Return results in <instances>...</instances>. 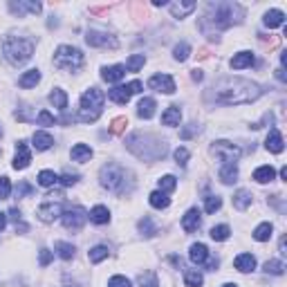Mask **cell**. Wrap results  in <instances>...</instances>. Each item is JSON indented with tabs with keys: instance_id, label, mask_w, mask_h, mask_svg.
<instances>
[{
	"instance_id": "37",
	"label": "cell",
	"mask_w": 287,
	"mask_h": 287,
	"mask_svg": "<svg viewBox=\"0 0 287 287\" xmlns=\"http://www.w3.org/2000/svg\"><path fill=\"white\" fill-rule=\"evenodd\" d=\"M56 182H58V175L54 173V170H40V173H38V184H40V186L47 188V186H54Z\"/></svg>"
},
{
	"instance_id": "50",
	"label": "cell",
	"mask_w": 287,
	"mask_h": 287,
	"mask_svg": "<svg viewBox=\"0 0 287 287\" xmlns=\"http://www.w3.org/2000/svg\"><path fill=\"white\" fill-rule=\"evenodd\" d=\"M108 287H130V281L126 276H112Z\"/></svg>"
},
{
	"instance_id": "55",
	"label": "cell",
	"mask_w": 287,
	"mask_h": 287,
	"mask_svg": "<svg viewBox=\"0 0 287 287\" xmlns=\"http://www.w3.org/2000/svg\"><path fill=\"white\" fill-rule=\"evenodd\" d=\"M9 218H11L13 222L18 224V220H20V211H18V209H11V211H9Z\"/></svg>"
},
{
	"instance_id": "13",
	"label": "cell",
	"mask_w": 287,
	"mask_h": 287,
	"mask_svg": "<svg viewBox=\"0 0 287 287\" xmlns=\"http://www.w3.org/2000/svg\"><path fill=\"white\" fill-rule=\"evenodd\" d=\"M29 161H31V152H29V148H27V144L18 142L16 144V157H13V168L22 170L29 166Z\"/></svg>"
},
{
	"instance_id": "28",
	"label": "cell",
	"mask_w": 287,
	"mask_h": 287,
	"mask_svg": "<svg viewBox=\"0 0 287 287\" xmlns=\"http://www.w3.org/2000/svg\"><path fill=\"white\" fill-rule=\"evenodd\" d=\"M195 7H197L195 2H173V4H170V13H173L175 18H184L186 13H191Z\"/></svg>"
},
{
	"instance_id": "9",
	"label": "cell",
	"mask_w": 287,
	"mask_h": 287,
	"mask_svg": "<svg viewBox=\"0 0 287 287\" xmlns=\"http://www.w3.org/2000/svg\"><path fill=\"white\" fill-rule=\"evenodd\" d=\"M61 218H63V227L65 229H70V231H79V229L85 224V220H88V213H85V209H81V206H74V209L65 211Z\"/></svg>"
},
{
	"instance_id": "40",
	"label": "cell",
	"mask_w": 287,
	"mask_h": 287,
	"mask_svg": "<svg viewBox=\"0 0 287 287\" xmlns=\"http://www.w3.org/2000/svg\"><path fill=\"white\" fill-rule=\"evenodd\" d=\"M108 254H110V251H108V247H103V245H97L94 247V249H90V263H101V260H106L108 258Z\"/></svg>"
},
{
	"instance_id": "43",
	"label": "cell",
	"mask_w": 287,
	"mask_h": 287,
	"mask_svg": "<svg viewBox=\"0 0 287 287\" xmlns=\"http://www.w3.org/2000/svg\"><path fill=\"white\" fill-rule=\"evenodd\" d=\"M222 206V200H220L218 195H209L204 200V209H206V213H215V211Z\"/></svg>"
},
{
	"instance_id": "3",
	"label": "cell",
	"mask_w": 287,
	"mask_h": 287,
	"mask_svg": "<svg viewBox=\"0 0 287 287\" xmlns=\"http://www.w3.org/2000/svg\"><path fill=\"white\" fill-rule=\"evenodd\" d=\"M2 54L7 56L9 63L22 65V63H27L31 58V54H34V43L27 38L9 36V38H4V43H2Z\"/></svg>"
},
{
	"instance_id": "4",
	"label": "cell",
	"mask_w": 287,
	"mask_h": 287,
	"mask_svg": "<svg viewBox=\"0 0 287 287\" xmlns=\"http://www.w3.org/2000/svg\"><path fill=\"white\" fill-rule=\"evenodd\" d=\"M130 175L126 168L117 164H108L101 168V184L108 188V191L117 193V195H124L126 191H130Z\"/></svg>"
},
{
	"instance_id": "12",
	"label": "cell",
	"mask_w": 287,
	"mask_h": 287,
	"mask_svg": "<svg viewBox=\"0 0 287 287\" xmlns=\"http://www.w3.org/2000/svg\"><path fill=\"white\" fill-rule=\"evenodd\" d=\"M36 215H38L43 222H54L56 218L63 215V211H61V204H58V202H45V204L38 206Z\"/></svg>"
},
{
	"instance_id": "29",
	"label": "cell",
	"mask_w": 287,
	"mask_h": 287,
	"mask_svg": "<svg viewBox=\"0 0 287 287\" xmlns=\"http://www.w3.org/2000/svg\"><path fill=\"white\" fill-rule=\"evenodd\" d=\"M220 179H222L224 184H233L238 179V168L236 164H222V168H220Z\"/></svg>"
},
{
	"instance_id": "39",
	"label": "cell",
	"mask_w": 287,
	"mask_h": 287,
	"mask_svg": "<svg viewBox=\"0 0 287 287\" xmlns=\"http://www.w3.org/2000/svg\"><path fill=\"white\" fill-rule=\"evenodd\" d=\"M213 240H218V242H222V240H227L229 236H231V229L227 227V224H218V227H213L211 229V233H209Z\"/></svg>"
},
{
	"instance_id": "5",
	"label": "cell",
	"mask_w": 287,
	"mask_h": 287,
	"mask_svg": "<svg viewBox=\"0 0 287 287\" xmlns=\"http://www.w3.org/2000/svg\"><path fill=\"white\" fill-rule=\"evenodd\" d=\"M103 101H106V94L99 88H90L88 92L81 97V115L79 119L90 124V121H97L99 115L103 110Z\"/></svg>"
},
{
	"instance_id": "34",
	"label": "cell",
	"mask_w": 287,
	"mask_h": 287,
	"mask_svg": "<svg viewBox=\"0 0 287 287\" xmlns=\"http://www.w3.org/2000/svg\"><path fill=\"white\" fill-rule=\"evenodd\" d=\"M272 231H274V227L269 222L258 224V227H256V231H254V240H258V242L269 240V238H272Z\"/></svg>"
},
{
	"instance_id": "51",
	"label": "cell",
	"mask_w": 287,
	"mask_h": 287,
	"mask_svg": "<svg viewBox=\"0 0 287 287\" xmlns=\"http://www.w3.org/2000/svg\"><path fill=\"white\" fill-rule=\"evenodd\" d=\"M126 126H128V119H126V117H119V119L112 121V133H121Z\"/></svg>"
},
{
	"instance_id": "49",
	"label": "cell",
	"mask_w": 287,
	"mask_h": 287,
	"mask_svg": "<svg viewBox=\"0 0 287 287\" xmlns=\"http://www.w3.org/2000/svg\"><path fill=\"white\" fill-rule=\"evenodd\" d=\"M36 121H38V126H54V117L49 115L47 110H40L38 117H36Z\"/></svg>"
},
{
	"instance_id": "52",
	"label": "cell",
	"mask_w": 287,
	"mask_h": 287,
	"mask_svg": "<svg viewBox=\"0 0 287 287\" xmlns=\"http://www.w3.org/2000/svg\"><path fill=\"white\" fill-rule=\"evenodd\" d=\"M186 159H188V150L186 148H177V150H175V161H177V164H186Z\"/></svg>"
},
{
	"instance_id": "35",
	"label": "cell",
	"mask_w": 287,
	"mask_h": 287,
	"mask_svg": "<svg viewBox=\"0 0 287 287\" xmlns=\"http://www.w3.org/2000/svg\"><path fill=\"white\" fill-rule=\"evenodd\" d=\"M49 101L54 103V108L65 110L67 108V94L63 92V90H52V92H49Z\"/></svg>"
},
{
	"instance_id": "11",
	"label": "cell",
	"mask_w": 287,
	"mask_h": 287,
	"mask_svg": "<svg viewBox=\"0 0 287 287\" xmlns=\"http://www.w3.org/2000/svg\"><path fill=\"white\" fill-rule=\"evenodd\" d=\"M85 43L92 45V47H117V40L112 36L103 34V31H88L85 34Z\"/></svg>"
},
{
	"instance_id": "17",
	"label": "cell",
	"mask_w": 287,
	"mask_h": 287,
	"mask_svg": "<svg viewBox=\"0 0 287 287\" xmlns=\"http://www.w3.org/2000/svg\"><path fill=\"white\" fill-rule=\"evenodd\" d=\"M124 74H126L124 65H110V67H103L101 70V79L108 81V83H117V81H121Z\"/></svg>"
},
{
	"instance_id": "18",
	"label": "cell",
	"mask_w": 287,
	"mask_h": 287,
	"mask_svg": "<svg viewBox=\"0 0 287 287\" xmlns=\"http://www.w3.org/2000/svg\"><path fill=\"white\" fill-rule=\"evenodd\" d=\"M233 265H236L238 272L247 274V272H254L256 269V258L251 254H240L236 260H233Z\"/></svg>"
},
{
	"instance_id": "19",
	"label": "cell",
	"mask_w": 287,
	"mask_h": 287,
	"mask_svg": "<svg viewBox=\"0 0 287 287\" xmlns=\"http://www.w3.org/2000/svg\"><path fill=\"white\" fill-rule=\"evenodd\" d=\"M155 108H157L155 99L146 97V99H142V101H139V106H137V115L142 117V119H150V117L155 115Z\"/></svg>"
},
{
	"instance_id": "27",
	"label": "cell",
	"mask_w": 287,
	"mask_h": 287,
	"mask_svg": "<svg viewBox=\"0 0 287 287\" xmlns=\"http://www.w3.org/2000/svg\"><path fill=\"white\" fill-rule=\"evenodd\" d=\"M9 9H11L13 13H18V16H20L22 11L38 13L40 11V4L38 2H9Z\"/></svg>"
},
{
	"instance_id": "21",
	"label": "cell",
	"mask_w": 287,
	"mask_h": 287,
	"mask_svg": "<svg viewBox=\"0 0 287 287\" xmlns=\"http://www.w3.org/2000/svg\"><path fill=\"white\" fill-rule=\"evenodd\" d=\"M54 144L52 135L49 133H43V130H38V133H34V148L36 150H49Z\"/></svg>"
},
{
	"instance_id": "59",
	"label": "cell",
	"mask_w": 287,
	"mask_h": 287,
	"mask_svg": "<svg viewBox=\"0 0 287 287\" xmlns=\"http://www.w3.org/2000/svg\"><path fill=\"white\" fill-rule=\"evenodd\" d=\"M281 177H283V179H287V168H285V166L281 168Z\"/></svg>"
},
{
	"instance_id": "24",
	"label": "cell",
	"mask_w": 287,
	"mask_h": 287,
	"mask_svg": "<svg viewBox=\"0 0 287 287\" xmlns=\"http://www.w3.org/2000/svg\"><path fill=\"white\" fill-rule=\"evenodd\" d=\"M274 177H276V170H274L272 166H260V168L254 170V179L258 184H267V182H272Z\"/></svg>"
},
{
	"instance_id": "36",
	"label": "cell",
	"mask_w": 287,
	"mask_h": 287,
	"mask_svg": "<svg viewBox=\"0 0 287 287\" xmlns=\"http://www.w3.org/2000/svg\"><path fill=\"white\" fill-rule=\"evenodd\" d=\"M54 249L58 251V256H61L63 260H72V258H74V247H72L70 242H63V240H58L56 245H54Z\"/></svg>"
},
{
	"instance_id": "46",
	"label": "cell",
	"mask_w": 287,
	"mask_h": 287,
	"mask_svg": "<svg viewBox=\"0 0 287 287\" xmlns=\"http://www.w3.org/2000/svg\"><path fill=\"white\" fill-rule=\"evenodd\" d=\"M173 54H175V58L182 63V61H186V58H188V54H191V47H188L186 43H179V45H175Z\"/></svg>"
},
{
	"instance_id": "14",
	"label": "cell",
	"mask_w": 287,
	"mask_h": 287,
	"mask_svg": "<svg viewBox=\"0 0 287 287\" xmlns=\"http://www.w3.org/2000/svg\"><path fill=\"white\" fill-rule=\"evenodd\" d=\"M188 258H191V263H195V265L209 263V249H206V245H202V242H195V245H191Z\"/></svg>"
},
{
	"instance_id": "47",
	"label": "cell",
	"mask_w": 287,
	"mask_h": 287,
	"mask_svg": "<svg viewBox=\"0 0 287 287\" xmlns=\"http://www.w3.org/2000/svg\"><path fill=\"white\" fill-rule=\"evenodd\" d=\"M58 182H61L63 186H74V184L79 182V175L76 173H63L61 177H58Z\"/></svg>"
},
{
	"instance_id": "56",
	"label": "cell",
	"mask_w": 287,
	"mask_h": 287,
	"mask_svg": "<svg viewBox=\"0 0 287 287\" xmlns=\"http://www.w3.org/2000/svg\"><path fill=\"white\" fill-rule=\"evenodd\" d=\"M191 76H193V81H202V72L200 70H193Z\"/></svg>"
},
{
	"instance_id": "7",
	"label": "cell",
	"mask_w": 287,
	"mask_h": 287,
	"mask_svg": "<svg viewBox=\"0 0 287 287\" xmlns=\"http://www.w3.org/2000/svg\"><path fill=\"white\" fill-rule=\"evenodd\" d=\"M137 92H142V83L133 81V83H128V85H117V88H112L110 92H108V99L119 103V106H126V103L130 101V97Z\"/></svg>"
},
{
	"instance_id": "38",
	"label": "cell",
	"mask_w": 287,
	"mask_h": 287,
	"mask_svg": "<svg viewBox=\"0 0 287 287\" xmlns=\"http://www.w3.org/2000/svg\"><path fill=\"white\" fill-rule=\"evenodd\" d=\"M144 63H146V58H144V54H133V56L128 58V63H126V70L128 72H139L144 67Z\"/></svg>"
},
{
	"instance_id": "31",
	"label": "cell",
	"mask_w": 287,
	"mask_h": 287,
	"mask_svg": "<svg viewBox=\"0 0 287 287\" xmlns=\"http://www.w3.org/2000/svg\"><path fill=\"white\" fill-rule=\"evenodd\" d=\"M148 200H150V206H155V209H166L170 204V197L161 191H152Z\"/></svg>"
},
{
	"instance_id": "20",
	"label": "cell",
	"mask_w": 287,
	"mask_h": 287,
	"mask_svg": "<svg viewBox=\"0 0 287 287\" xmlns=\"http://www.w3.org/2000/svg\"><path fill=\"white\" fill-rule=\"evenodd\" d=\"M251 65H254V54L251 52H240L231 58L233 70H242V67H251Z\"/></svg>"
},
{
	"instance_id": "16",
	"label": "cell",
	"mask_w": 287,
	"mask_h": 287,
	"mask_svg": "<svg viewBox=\"0 0 287 287\" xmlns=\"http://www.w3.org/2000/svg\"><path fill=\"white\" fill-rule=\"evenodd\" d=\"M265 146H267V150H269V152H276V155H278V152H283V148H285V142H283V135L278 133L276 128L269 130Z\"/></svg>"
},
{
	"instance_id": "8",
	"label": "cell",
	"mask_w": 287,
	"mask_h": 287,
	"mask_svg": "<svg viewBox=\"0 0 287 287\" xmlns=\"http://www.w3.org/2000/svg\"><path fill=\"white\" fill-rule=\"evenodd\" d=\"M211 150H213V155L218 157L222 164H233V161L240 157V148L231 142H215Z\"/></svg>"
},
{
	"instance_id": "45",
	"label": "cell",
	"mask_w": 287,
	"mask_h": 287,
	"mask_svg": "<svg viewBox=\"0 0 287 287\" xmlns=\"http://www.w3.org/2000/svg\"><path fill=\"white\" fill-rule=\"evenodd\" d=\"M139 231H142L144 236H155L157 227L150 222V218H144V220H139Z\"/></svg>"
},
{
	"instance_id": "41",
	"label": "cell",
	"mask_w": 287,
	"mask_h": 287,
	"mask_svg": "<svg viewBox=\"0 0 287 287\" xmlns=\"http://www.w3.org/2000/svg\"><path fill=\"white\" fill-rule=\"evenodd\" d=\"M265 272L274 274V276H281V274L285 272V265H283L281 260H267V263H265Z\"/></svg>"
},
{
	"instance_id": "32",
	"label": "cell",
	"mask_w": 287,
	"mask_h": 287,
	"mask_svg": "<svg viewBox=\"0 0 287 287\" xmlns=\"http://www.w3.org/2000/svg\"><path fill=\"white\" fill-rule=\"evenodd\" d=\"M184 283H186V287H200L204 283V278H202V274L197 269H186L184 272Z\"/></svg>"
},
{
	"instance_id": "42",
	"label": "cell",
	"mask_w": 287,
	"mask_h": 287,
	"mask_svg": "<svg viewBox=\"0 0 287 287\" xmlns=\"http://www.w3.org/2000/svg\"><path fill=\"white\" fill-rule=\"evenodd\" d=\"M175 186H177V179H175L173 175H164V177L159 179V191H161V193H168V191H173Z\"/></svg>"
},
{
	"instance_id": "53",
	"label": "cell",
	"mask_w": 287,
	"mask_h": 287,
	"mask_svg": "<svg viewBox=\"0 0 287 287\" xmlns=\"http://www.w3.org/2000/svg\"><path fill=\"white\" fill-rule=\"evenodd\" d=\"M38 260H40V265H43V267H45V265H49V263H52V251H49V249H40Z\"/></svg>"
},
{
	"instance_id": "58",
	"label": "cell",
	"mask_w": 287,
	"mask_h": 287,
	"mask_svg": "<svg viewBox=\"0 0 287 287\" xmlns=\"http://www.w3.org/2000/svg\"><path fill=\"white\" fill-rule=\"evenodd\" d=\"M276 76H278L281 81H285V72H283V67H278V70H276Z\"/></svg>"
},
{
	"instance_id": "33",
	"label": "cell",
	"mask_w": 287,
	"mask_h": 287,
	"mask_svg": "<svg viewBox=\"0 0 287 287\" xmlns=\"http://www.w3.org/2000/svg\"><path fill=\"white\" fill-rule=\"evenodd\" d=\"M249 204H251V193L249 191H238L236 195H233V206H236L238 211H245Z\"/></svg>"
},
{
	"instance_id": "54",
	"label": "cell",
	"mask_w": 287,
	"mask_h": 287,
	"mask_svg": "<svg viewBox=\"0 0 287 287\" xmlns=\"http://www.w3.org/2000/svg\"><path fill=\"white\" fill-rule=\"evenodd\" d=\"M31 191H34V188L29 186V184L27 182H20V186H18V197H22V195H31Z\"/></svg>"
},
{
	"instance_id": "57",
	"label": "cell",
	"mask_w": 287,
	"mask_h": 287,
	"mask_svg": "<svg viewBox=\"0 0 287 287\" xmlns=\"http://www.w3.org/2000/svg\"><path fill=\"white\" fill-rule=\"evenodd\" d=\"M4 224H7V215H4V213H0V231H2V229H4Z\"/></svg>"
},
{
	"instance_id": "61",
	"label": "cell",
	"mask_w": 287,
	"mask_h": 287,
	"mask_svg": "<svg viewBox=\"0 0 287 287\" xmlns=\"http://www.w3.org/2000/svg\"><path fill=\"white\" fill-rule=\"evenodd\" d=\"M224 287H238V285H231V283H229V285H224Z\"/></svg>"
},
{
	"instance_id": "22",
	"label": "cell",
	"mask_w": 287,
	"mask_h": 287,
	"mask_svg": "<svg viewBox=\"0 0 287 287\" xmlns=\"http://www.w3.org/2000/svg\"><path fill=\"white\" fill-rule=\"evenodd\" d=\"M179 119H182L179 106H170L168 110L161 115V124H164V126H179Z\"/></svg>"
},
{
	"instance_id": "60",
	"label": "cell",
	"mask_w": 287,
	"mask_h": 287,
	"mask_svg": "<svg viewBox=\"0 0 287 287\" xmlns=\"http://www.w3.org/2000/svg\"><path fill=\"white\" fill-rule=\"evenodd\" d=\"M63 287H76V285H70V283H65V285H63Z\"/></svg>"
},
{
	"instance_id": "10",
	"label": "cell",
	"mask_w": 287,
	"mask_h": 287,
	"mask_svg": "<svg viewBox=\"0 0 287 287\" xmlns=\"http://www.w3.org/2000/svg\"><path fill=\"white\" fill-rule=\"evenodd\" d=\"M148 85L157 92H164V94H173L175 92V81L170 74H155L148 79Z\"/></svg>"
},
{
	"instance_id": "23",
	"label": "cell",
	"mask_w": 287,
	"mask_h": 287,
	"mask_svg": "<svg viewBox=\"0 0 287 287\" xmlns=\"http://www.w3.org/2000/svg\"><path fill=\"white\" fill-rule=\"evenodd\" d=\"M283 22H285V13H283L281 9H272V11L265 13V25H267L269 29H274V27H281Z\"/></svg>"
},
{
	"instance_id": "30",
	"label": "cell",
	"mask_w": 287,
	"mask_h": 287,
	"mask_svg": "<svg viewBox=\"0 0 287 287\" xmlns=\"http://www.w3.org/2000/svg\"><path fill=\"white\" fill-rule=\"evenodd\" d=\"M38 81H40V72L38 70H29V72H25V74L18 79V85H20V88H34Z\"/></svg>"
},
{
	"instance_id": "44",
	"label": "cell",
	"mask_w": 287,
	"mask_h": 287,
	"mask_svg": "<svg viewBox=\"0 0 287 287\" xmlns=\"http://www.w3.org/2000/svg\"><path fill=\"white\" fill-rule=\"evenodd\" d=\"M139 285L142 287H159V283H157V276L152 272H146L139 276Z\"/></svg>"
},
{
	"instance_id": "6",
	"label": "cell",
	"mask_w": 287,
	"mask_h": 287,
	"mask_svg": "<svg viewBox=\"0 0 287 287\" xmlns=\"http://www.w3.org/2000/svg\"><path fill=\"white\" fill-rule=\"evenodd\" d=\"M54 65H56L58 70L74 72L83 65V54H81V49L72 47V45H61V47L56 49V54H54Z\"/></svg>"
},
{
	"instance_id": "26",
	"label": "cell",
	"mask_w": 287,
	"mask_h": 287,
	"mask_svg": "<svg viewBox=\"0 0 287 287\" xmlns=\"http://www.w3.org/2000/svg\"><path fill=\"white\" fill-rule=\"evenodd\" d=\"M90 220H92L94 224H108V220H110V211L106 209V206H94L92 211H90Z\"/></svg>"
},
{
	"instance_id": "48",
	"label": "cell",
	"mask_w": 287,
	"mask_h": 287,
	"mask_svg": "<svg viewBox=\"0 0 287 287\" xmlns=\"http://www.w3.org/2000/svg\"><path fill=\"white\" fill-rule=\"evenodd\" d=\"M11 193V182L7 177H0V200H7Z\"/></svg>"
},
{
	"instance_id": "25",
	"label": "cell",
	"mask_w": 287,
	"mask_h": 287,
	"mask_svg": "<svg viewBox=\"0 0 287 287\" xmlns=\"http://www.w3.org/2000/svg\"><path fill=\"white\" fill-rule=\"evenodd\" d=\"M90 157H92V148L85 146V144H76V146L72 148V159L74 161H81V164H83V161H88Z\"/></svg>"
},
{
	"instance_id": "1",
	"label": "cell",
	"mask_w": 287,
	"mask_h": 287,
	"mask_svg": "<svg viewBox=\"0 0 287 287\" xmlns=\"http://www.w3.org/2000/svg\"><path fill=\"white\" fill-rule=\"evenodd\" d=\"M213 90H215L213 92L215 101L222 103V106L251 103L263 94V90H260L256 83H251V81H247V79H238V76H233V79H222Z\"/></svg>"
},
{
	"instance_id": "2",
	"label": "cell",
	"mask_w": 287,
	"mask_h": 287,
	"mask_svg": "<svg viewBox=\"0 0 287 287\" xmlns=\"http://www.w3.org/2000/svg\"><path fill=\"white\" fill-rule=\"evenodd\" d=\"M242 18V7L236 2H211L209 13H206V22H213L218 29H227L233 22Z\"/></svg>"
},
{
	"instance_id": "15",
	"label": "cell",
	"mask_w": 287,
	"mask_h": 287,
	"mask_svg": "<svg viewBox=\"0 0 287 287\" xmlns=\"http://www.w3.org/2000/svg\"><path fill=\"white\" fill-rule=\"evenodd\" d=\"M197 227H200V211H197V209H188L186 215L182 218V229L186 233H193V231H197Z\"/></svg>"
}]
</instances>
